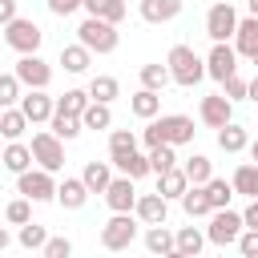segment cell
Instances as JSON below:
<instances>
[{
	"label": "cell",
	"instance_id": "obj_32",
	"mask_svg": "<svg viewBox=\"0 0 258 258\" xmlns=\"http://www.w3.org/2000/svg\"><path fill=\"white\" fill-rule=\"evenodd\" d=\"M177 202H181V210H185L189 218H210V198H206L202 185H185V194H181Z\"/></svg>",
	"mask_w": 258,
	"mask_h": 258
},
{
	"label": "cell",
	"instance_id": "obj_21",
	"mask_svg": "<svg viewBox=\"0 0 258 258\" xmlns=\"http://www.w3.org/2000/svg\"><path fill=\"white\" fill-rule=\"evenodd\" d=\"M129 113L133 117H141V121H149V117H157L161 113V93H153V89H137L133 97H129Z\"/></svg>",
	"mask_w": 258,
	"mask_h": 258
},
{
	"label": "cell",
	"instance_id": "obj_26",
	"mask_svg": "<svg viewBox=\"0 0 258 258\" xmlns=\"http://www.w3.org/2000/svg\"><path fill=\"white\" fill-rule=\"evenodd\" d=\"M81 8L89 12V16H101V20H109V24H121L125 20V0H81Z\"/></svg>",
	"mask_w": 258,
	"mask_h": 258
},
{
	"label": "cell",
	"instance_id": "obj_51",
	"mask_svg": "<svg viewBox=\"0 0 258 258\" xmlns=\"http://www.w3.org/2000/svg\"><path fill=\"white\" fill-rule=\"evenodd\" d=\"M8 246H12V234H8L4 226H0V250H8Z\"/></svg>",
	"mask_w": 258,
	"mask_h": 258
},
{
	"label": "cell",
	"instance_id": "obj_9",
	"mask_svg": "<svg viewBox=\"0 0 258 258\" xmlns=\"http://www.w3.org/2000/svg\"><path fill=\"white\" fill-rule=\"evenodd\" d=\"M153 125H157V133H161V141H169L173 149L177 145H189L194 141V117H185V113H165V117H153Z\"/></svg>",
	"mask_w": 258,
	"mask_h": 258
},
{
	"label": "cell",
	"instance_id": "obj_25",
	"mask_svg": "<svg viewBox=\"0 0 258 258\" xmlns=\"http://www.w3.org/2000/svg\"><path fill=\"white\" fill-rule=\"evenodd\" d=\"M24 129H28V117L20 113V105L0 109V137H4V141H20V137H24Z\"/></svg>",
	"mask_w": 258,
	"mask_h": 258
},
{
	"label": "cell",
	"instance_id": "obj_35",
	"mask_svg": "<svg viewBox=\"0 0 258 258\" xmlns=\"http://www.w3.org/2000/svg\"><path fill=\"white\" fill-rule=\"evenodd\" d=\"M89 97H93V101H105V105H113V101L121 97V85H117V77H93V81H89Z\"/></svg>",
	"mask_w": 258,
	"mask_h": 258
},
{
	"label": "cell",
	"instance_id": "obj_24",
	"mask_svg": "<svg viewBox=\"0 0 258 258\" xmlns=\"http://www.w3.org/2000/svg\"><path fill=\"white\" fill-rule=\"evenodd\" d=\"M185 185H189V177H185L181 165H169V169L157 173V194H161V198H181Z\"/></svg>",
	"mask_w": 258,
	"mask_h": 258
},
{
	"label": "cell",
	"instance_id": "obj_10",
	"mask_svg": "<svg viewBox=\"0 0 258 258\" xmlns=\"http://www.w3.org/2000/svg\"><path fill=\"white\" fill-rule=\"evenodd\" d=\"M234 28H238V12H234V4H230V0H218V4L206 12V36H210V40H230Z\"/></svg>",
	"mask_w": 258,
	"mask_h": 258
},
{
	"label": "cell",
	"instance_id": "obj_20",
	"mask_svg": "<svg viewBox=\"0 0 258 258\" xmlns=\"http://www.w3.org/2000/svg\"><path fill=\"white\" fill-rule=\"evenodd\" d=\"M56 202H60L64 210H81V206L89 202V185H85L81 177H64V181H56Z\"/></svg>",
	"mask_w": 258,
	"mask_h": 258
},
{
	"label": "cell",
	"instance_id": "obj_49",
	"mask_svg": "<svg viewBox=\"0 0 258 258\" xmlns=\"http://www.w3.org/2000/svg\"><path fill=\"white\" fill-rule=\"evenodd\" d=\"M12 16H16V0H0V28H4Z\"/></svg>",
	"mask_w": 258,
	"mask_h": 258
},
{
	"label": "cell",
	"instance_id": "obj_1",
	"mask_svg": "<svg viewBox=\"0 0 258 258\" xmlns=\"http://www.w3.org/2000/svg\"><path fill=\"white\" fill-rule=\"evenodd\" d=\"M165 69H169V81L181 85V89H194V85L206 77V60H202L189 44H173L169 56H165Z\"/></svg>",
	"mask_w": 258,
	"mask_h": 258
},
{
	"label": "cell",
	"instance_id": "obj_8",
	"mask_svg": "<svg viewBox=\"0 0 258 258\" xmlns=\"http://www.w3.org/2000/svg\"><path fill=\"white\" fill-rule=\"evenodd\" d=\"M12 73H16V81L24 89H48V81H52V64L40 60L36 52H20V60H16Z\"/></svg>",
	"mask_w": 258,
	"mask_h": 258
},
{
	"label": "cell",
	"instance_id": "obj_42",
	"mask_svg": "<svg viewBox=\"0 0 258 258\" xmlns=\"http://www.w3.org/2000/svg\"><path fill=\"white\" fill-rule=\"evenodd\" d=\"M20 81H16V73H0V109H8V105H20Z\"/></svg>",
	"mask_w": 258,
	"mask_h": 258
},
{
	"label": "cell",
	"instance_id": "obj_50",
	"mask_svg": "<svg viewBox=\"0 0 258 258\" xmlns=\"http://www.w3.org/2000/svg\"><path fill=\"white\" fill-rule=\"evenodd\" d=\"M246 101H254V105H258V77H254V81H246Z\"/></svg>",
	"mask_w": 258,
	"mask_h": 258
},
{
	"label": "cell",
	"instance_id": "obj_7",
	"mask_svg": "<svg viewBox=\"0 0 258 258\" xmlns=\"http://www.w3.org/2000/svg\"><path fill=\"white\" fill-rule=\"evenodd\" d=\"M238 234H242V214H238V210H230V206L210 210L206 238H210L214 246H230V242H238Z\"/></svg>",
	"mask_w": 258,
	"mask_h": 258
},
{
	"label": "cell",
	"instance_id": "obj_30",
	"mask_svg": "<svg viewBox=\"0 0 258 258\" xmlns=\"http://www.w3.org/2000/svg\"><path fill=\"white\" fill-rule=\"evenodd\" d=\"M60 64H64V73H85L89 64H93V52L77 40V44H64L60 48Z\"/></svg>",
	"mask_w": 258,
	"mask_h": 258
},
{
	"label": "cell",
	"instance_id": "obj_27",
	"mask_svg": "<svg viewBox=\"0 0 258 258\" xmlns=\"http://www.w3.org/2000/svg\"><path fill=\"white\" fill-rule=\"evenodd\" d=\"M81 181L89 185V194H105V185L113 181V165L109 161H89L81 169Z\"/></svg>",
	"mask_w": 258,
	"mask_h": 258
},
{
	"label": "cell",
	"instance_id": "obj_52",
	"mask_svg": "<svg viewBox=\"0 0 258 258\" xmlns=\"http://www.w3.org/2000/svg\"><path fill=\"white\" fill-rule=\"evenodd\" d=\"M246 149H250V157H254V165H258V141H250Z\"/></svg>",
	"mask_w": 258,
	"mask_h": 258
},
{
	"label": "cell",
	"instance_id": "obj_2",
	"mask_svg": "<svg viewBox=\"0 0 258 258\" xmlns=\"http://www.w3.org/2000/svg\"><path fill=\"white\" fill-rule=\"evenodd\" d=\"M77 40L89 48V52H113L117 48V40H121V32H117V24H109V20H101V16H85L81 24H77Z\"/></svg>",
	"mask_w": 258,
	"mask_h": 258
},
{
	"label": "cell",
	"instance_id": "obj_40",
	"mask_svg": "<svg viewBox=\"0 0 258 258\" xmlns=\"http://www.w3.org/2000/svg\"><path fill=\"white\" fill-rule=\"evenodd\" d=\"M169 165H177V153H173V145H169V141L153 145V149H149V169H153V173H161V169H169Z\"/></svg>",
	"mask_w": 258,
	"mask_h": 258
},
{
	"label": "cell",
	"instance_id": "obj_53",
	"mask_svg": "<svg viewBox=\"0 0 258 258\" xmlns=\"http://www.w3.org/2000/svg\"><path fill=\"white\" fill-rule=\"evenodd\" d=\"M250 4V16H258V0H246Z\"/></svg>",
	"mask_w": 258,
	"mask_h": 258
},
{
	"label": "cell",
	"instance_id": "obj_34",
	"mask_svg": "<svg viewBox=\"0 0 258 258\" xmlns=\"http://www.w3.org/2000/svg\"><path fill=\"white\" fill-rule=\"evenodd\" d=\"M145 250L149 254H173V234L165 230V222H157V226L145 230Z\"/></svg>",
	"mask_w": 258,
	"mask_h": 258
},
{
	"label": "cell",
	"instance_id": "obj_54",
	"mask_svg": "<svg viewBox=\"0 0 258 258\" xmlns=\"http://www.w3.org/2000/svg\"><path fill=\"white\" fill-rule=\"evenodd\" d=\"M250 64H258V52H250Z\"/></svg>",
	"mask_w": 258,
	"mask_h": 258
},
{
	"label": "cell",
	"instance_id": "obj_36",
	"mask_svg": "<svg viewBox=\"0 0 258 258\" xmlns=\"http://www.w3.org/2000/svg\"><path fill=\"white\" fill-rule=\"evenodd\" d=\"M202 189H206V198H210V210H222V206H230V198H234V185H230L226 177H210Z\"/></svg>",
	"mask_w": 258,
	"mask_h": 258
},
{
	"label": "cell",
	"instance_id": "obj_31",
	"mask_svg": "<svg viewBox=\"0 0 258 258\" xmlns=\"http://www.w3.org/2000/svg\"><path fill=\"white\" fill-rule=\"evenodd\" d=\"M81 125H85V129H109V125H113V113H109V105L89 97V105L81 109Z\"/></svg>",
	"mask_w": 258,
	"mask_h": 258
},
{
	"label": "cell",
	"instance_id": "obj_29",
	"mask_svg": "<svg viewBox=\"0 0 258 258\" xmlns=\"http://www.w3.org/2000/svg\"><path fill=\"white\" fill-rule=\"evenodd\" d=\"M48 129L60 137V141H73V137H81V117L77 113H60V109H52V117H48Z\"/></svg>",
	"mask_w": 258,
	"mask_h": 258
},
{
	"label": "cell",
	"instance_id": "obj_13",
	"mask_svg": "<svg viewBox=\"0 0 258 258\" xmlns=\"http://www.w3.org/2000/svg\"><path fill=\"white\" fill-rule=\"evenodd\" d=\"M52 109H56V101H52L44 89H28V93H20V113L28 117V125H44V121L52 117Z\"/></svg>",
	"mask_w": 258,
	"mask_h": 258
},
{
	"label": "cell",
	"instance_id": "obj_11",
	"mask_svg": "<svg viewBox=\"0 0 258 258\" xmlns=\"http://www.w3.org/2000/svg\"><path fill=\"white\" fill-rule=\"evenodd\" d=\"M198 117H202V125H210V129H222L226 121H234V101H230L226 93H210V97H202V105H198Z\"/></svg>",
	"mask_w": 258,
	"mask_h": 258
},
{
	"label": "cell",
	"instance_id": "obj_39",
	"mask_svg": "<svg viewBox=\"0 0 258 258\" xmlns=\"http://www.w3.org/2000/svg\"><path fill=\"white\" fill-rule=\"evenodd\" d=\"M129 149H137V133L133 129H109V157L129 153Z\"/></svg>",
	"mask_w": 258,
	"mask_h": 258
},
{
	"label": "cell",
	"instance_id": "obj_38",
	"mask_svg": "<svg viewBox=\"0 0 258 258\" xmlns=\"http://www.w3.org/2000/svg\"><path fill=\"white\" fill-rule=\"evenodd\" d=\"M85 105H89V89H64V97H56V109L60 113H77L81 117Z\"/></svg>",
	"mask_w": 258,
	"mask_h": 258
},
{
	"label": "cell",
	"instance_id": "obj_46",
	"mask_svg": "<svg viewBox=\"0 0 258 258\" xmlns=\"http://www.w3.org/2000/svg\"><path fill=\"white\" fill-rule=\"evenodd\" d=\"M222 93H226L230 101H246V81H242L238 73H230V77L222 81Z\"/></svg>",
	"mask_w": 258,
	"mask_h": 258
},
{
	"label": "cell",
	"instance_id": "obj_28",
	"mask_svg": "<svg viewBox=\"0 0 258 258\" xmlns=\"http://www.w3.org/2000/svg\"><path fill=\"white\" fill-rule=\"evenodd\" d=\"M230 185H234V194H242V198H258V165H254V161H242V165L234 169Z\"/></svg>",
	"mask_w": 258,
	"mask_h": 258
},
{
	"label": "cell",
	"instance_id": "obj_43",
	"mask_svg": "<svg viewBox=\"0 0 258 258\" xmlns=\"http://www.w3.org/2000/svg\"><path fill=\"white\" fill-rule=\"evenodd\" d=\"M4 218H8V222H12V226H24V222H28V218H32V202H28V198H24V194H20V198H16V202H8V210H4Z\"/></svg>",
	"mask_w": 258,
	"mask_h": 258
},
{
	"label": "cell",
	"instance_id": "obj_18",
	"mask_svg": "<svg viewBox=\"0 0 258 258\" xmlns=\"http://www.w3.org/2000/svg\"><path fill=\"white\" fill-rule=\"evenodd\" d=\"M230 40H234V52L250 60V52H258V16L238 20V28H234V36H230Z\"/></svg>",
	"mask_w": 258,
	"mask_h": 258
},
{
	"label": "cell",
	"instance_id": "obj_47",
	"mask_svg": "<svg viewBox=\"0 0 258 258\" xmlns=\"http://www.w3.org/2000/svg\"><path fill=\"white\" fill-rule=\"evenodd\" d=\"M81 8V0H48V12L52 16H73Z\"/></svg>",
	"mask_w": 258,
	"mask_h": 258
},
{
	"label": "cell",
	"instance_id": "obj_37",
	"mask_svg": "<svg viewBox=\"0 0 258 258\" xmlns=\"http://www.w3.org/2000/svg\"><path fill=\"white\" fill-rule=\"evenodd\" d=\"M141 85L153 89V93H161V89L173 85V81H169V69H165V64H141Z\"/></svg>",
	"mask_w": 258,
	"mask_h": 258
},
{
	"label": "cell",
	"instance_id": "obj_4",
	"mask_svg": "<svg viewBox=\"0 0 258 258\" xmlns=\"http://www.w3.org/2000/svg\"><path fill=\"white\" fill-rule=\"evenodd\" d=\"M32 161L40 165V169H48V173H56V169H64V141L52 133V129H40V133H32Z\"/></svg>",
	"mask_w": 258,
	"mask_h": 258
},
{
	"label": "cell",
	"instance_id": "obj_16",
	"mask_svg": "<svg viewBox=\"0 0 258 258\" xmlns=\"http://www.w3.org/2000/svg\"><path fill=\"white\" fill-rule=\"evenodd\" d=\"M109 165L117 169V173H125V177H145V173H153L149 169V153H137V149H129V153H117V157H109Z\"/></svg>",
	"mask_w": 258,
	"mask_h": 258
},
{
	"label": "cell",
	"instance_id": "obj_45",
	"mask_svg": "<svg viewBox=\"0 0 258 258\" xmlns=\"http://www.w3.org/2000/svg\"><path fill=\"white\" fill-rule=\"evenodd\" d=\"M238 250H242V258H258V230L242 226V234H238Z\"/></svg>",
	"mask_w": 258,
	"mask_h": 258
},
{
	"label": "cell",
	"instance_id": "obj_19",
	"mask_svg": "<svg viewBox=\"0 0 258 258\" xmlns=\"http://www.w3.org/2000/svg\"><path fill=\"white\" fill-rule=\"evenodd\" d=\"M137 12H141L145 24H165V20H173L181 12V0H141Z\"/></svg>",
	"mask_w": 258,
	"mask_h": 258
},
{
	"label": "cell",
	"instance_id": "obj_6",
	"mask_svg": "<svg viewBox=\"0 0 258 258\" xmlns=\"http://www.w3.org/2000/svg\"><path fill=\"white\" fill-rule=\"evenodd\" d=\"M16 194H24L28 202H52L56 198V181H52V173L48 169H24V173H16Z\"/></svg>",
	"mask_w": 258,
	"mask_h": 258
},
{
	"label": "cell",
	"instance_id": "obj_48",
	"mask_svg": "<svg viewBox=\"0 0 258 258\" xmlns=\"http://www.w3.org/2000/svg\"><path fill=\"white\" fill-rule=\"evenodd\" d=\"M242 226H250V230H258V198H250V206L242 210Z\"/></svg>",
	"mask_w": 258,
	"mask_h": 258
},
{
	"label": "cell",
	"instance_id": "obj_23",
	"mask_svg": "<svg viewBox=\"0 0 258 258\" xmlns=\"http://www.w3.org/2000/svg\"><path fill=\"white\" fill-rule=\"evenodd\" d=\"M0 165L12 169V173H24V169L32 165V149H28L24 141H8V145L0 149Z\"/></svg>",
	"mask_w": 258,
	"mask_h": 258
},
{
	"label": "cell",
	"instance_id": "obj_15",
	"mask_svg": "<svg viewBox=\"0 0 258 258\" xmlns=\"http://www.w3.org/2000/svg\"><path fill=\"white\" fill-rule=\"evenodd\" d=\"M133 202H137V185H133V177H113L109 185H105V206L113 210V214H121V210H133Z\"/></svg>",
	"mask_w": 258,
	"mask_h": 258
},
{
	"label": "cell",
	"instance_id": "obj_33",
	"mask_svg": "<svg viewBox=\"0 0 258 258\" xmlns=\"http://www.w3.org/2000/svg\"><path fill=\"white\" fill-rule=\"evenodd\" d=\"M185 177H189V185H206L210 177H214V165H210V157L206 153H194V157H185Z\"/></svg>",
	"mask_w": 258,
	"mask_h": 258
},
{
	"label": "cell",
	"instance_id": "obj_41",
	"mask_svg": "<svg viewBox=\"0 0 258 258\" xmlns=\"http://www.w3.org/2000/svg\"><path fill=\"white\" fill-rule=\"evenodd\" d=\"M44 242H48V230H44V226H36V222L28 218V222L20 226V246H24V250H40Z\"/></svg>",
	"mask_w": 258,
	"mask_h": 258
},
{
	"label": "cell",
	"instance_id": "obj_14",
	"mask_svg": "<svg viewBox=\"0 0 258 258\" xmlns=\"http://www.w3.org/2000/svg\"><path fill=\"white\" fill-rule=\"evenodd\" d=\"M133 214H137L141 226H157V222L169 218V198H161V194H137Z\"/></svg>",
	"mask_w": 258,
	"mask_h": 258
},
{
	"label": "cell",
	"instance_id": "obj_5",
	"mask_svg": "<svg viewBox=\"0 0 258 258\" xmlns=\"http://www.w3.org/2000/svg\"><path fill=\"white\" fill-rule=\"evenodd\" d=\"M40 40H44V32H40V24L28 20V16H12V20L4 24V44L16 48V52H36Z\"/></svg>",
	"mask_w": 258,
	"mask_h": 258
},
{
	"label": "cell",
	"instance_id": "obj_17",
	"mask_svg": "<svg viewBox=\"0 0 258 258\" xmlns=\"http://www.w3.org/2000/svg\"><path fill=\"white\" fill-rule=\"evenodd\" d=\"M202 246H206V234H202L198 226H181V230L173 234V258H198Z\"/></svg>",
	"mask_w": 258,
	"mask_h": 258
},
{
	"label": "cell",
	"instance_id": "obj_12",
	"mask_svg": "<svg viewBox=\"0 0 258 258\" xmlns=\"http://www.w3.org/2000/svg\"><path fill=\"white\" fill-rule=\"evenodd\" d=\"M230 73H238V52H234V44L214 40V48H210V56H206V77L226 81Z\"/></svg>",
	"mask_w": 258,
	"mask_h": 258
},
{
	"label": "cell",
	"instance_id": "obj_3",
	"mask_svg": "<svg viewBox=\"0 0 258 258\" xmlns=\"http://www.w3.org/2000/svg\"><path fill=\"white\" fill-rule=\"evenodd\" d=\"M133 238H137V214L133 210H121L101 226V246L105 250H129Z\"/></svg>",
	"mask_w": 258,
	"mask_h": 258
},
{
	"label": "cell",
	"instance_id": "obj_22",
	"mask_svg": "<svg viewBox=\"0 0 258 258\" xmlns=\"http://www.w3.org/2000/svg\"><path fill=\"white\" fill-rule=\"evenodd\" d=\"M246 145H250V133H246L238 121H226V125L218 129V149H222V153H242Z\"/></svg>",
	"mask_w": 258,
	"mask_h": 258
},
{
	"label": "cell",
	"instance_id": "obj_44",
	"mask_svg": "<svg viewBox=\"0 0 258 258\" xmlns=\"http://www.w3.org/2000/svg\"><path fill=\"white\" fill-rule=\"evenodd\" d=\"M40 254H44V258H69V254H73V242H69V238H48V242L40 246Z\"/></svg>",
	"mask_w": 258,
	"mask_h": 258
}]
</instances>
